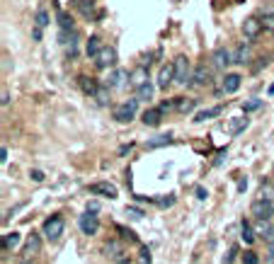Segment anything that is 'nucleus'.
<instances>
[{"instance_id":"obj_1","label":"nucleus","mask_w":274,"mask_h":264,"mask_svg":"<svg viewBox=\"0 0 274 264\" xmlns=\"http://www.w3.org/2000/svg\"><path fill=\"white\" fill-rule=\"evenodd\" d=\"M139 102H141L139 97H131V99H126V102H121V104H117L114 111H112L114 121H119V124H129V121H133L136 119V111H139Z\"/></svg>"},{"instance_id":"obj_2","label":"nucleus","mask_w":274,"mask_h":264,"mask_svg":"<svg viewBox=\"0 0 274 264\" xmlns=\"http://www.w3.org/2000/svg\"><path fill=\"white\" fill-rule=\"evenodd\" d=\"M42 235H44L46 240H61V235H63V231H66V220H63V216L61 213H54V216H49V218L44 220V228H42Z\"/></svg>"},{"instance_id":"obj_3","label":"nucleus","mask_w":274,"mask_h":264,"mask_svg":"<svg viewBox=\"0 0 274 264\" xmlns=\"http://www.w3.org/2000/svg\"><path fill=\"white\" fill-rule=\"evenodd\" d=\"M250 213H252V216H255L257 220H260V223H269V220L274 218V201L260 197L257 201H252Z\"/></svg>"},{"instance_id":"obj_4","label":"nucleus","mask_w":274,"mask_h":264,"mask_svg":"<svg viewBox=\"0 0 274 264\" xmlns=\"http://www.w3.org/2000/svg\"><path fill=\"white\" fill-rule=\"evenodd\" d=\"M117 63H119V54H117L114 46H105V49L99 51V56L95 58V66H97L99 70H110V73L117 68Z\"/></svg>"},{"instance_id":"obj_5","label":"nucleus","mask_w":274,"mask_h":264,"mask_svg":"<svg viewBox=\"0 0 274 264\" xmlns=\"http://www.w3.org/2000/svg\"><path fill=\"white\" fill-rule=\"evenodd\" d=\"M173 68H175V83L180 85H187L189 78H192V68H189V58L187 56H177L173 61Z\"/></svg>"},{"instance_id":"obj_6","label":"nucleus","mask_w":274,"mask_h":264,"mask_svg":"<svg viewBox=\"0 0 274 264\" xmlns=\"http://www.w3.org/2000/svg\"><path fill=\"white\" fill-rule=\"evenodd\" d=\"M129 78H131V73L129 70H124V68H114L110 76H107V80H105V85L110 90H121L126 83H129Z\"/></svg>"},{"instance_id":"obj_7","label":"nucleus","mask_w":274,"mask_h":264,"mask_svg":"<svg viewBox=\"0 0 274 264\" xmlns=\"http://www.w3.org/2000/svg\"><path fill=\"white\" fill-rule=\"evenodd\" d=\"M78 225H80V233L83 235H97L99 233V218L95 213H88V211L78 218Z\"/></svg>"},{"instance_id":"obj_8","label":"nucleus","mask_w":274,"mask_h":264,"mask_svg":"<svg viewBox=\"0 0 274 264\" xmlns=\"http://www.w3.org/2000/svg\"><path fill=\"white\" fill-rule=\"evenodd\" d=\"M211 63H214V68H219V70H226L230 63H235V61H233V51L226 49V46H219V49L211 54Z\"/></svg>"},{"instance_id":"obj_9","label":"nucleus","mask_w":274,"mask_h":264,"mask_svg":"<svg viewBox=\"0 0 274 264\" xmlns=\"http://www.w3.org/2000/svg\"><path fill=\"white\" fill-rule=\"evenodd\" d=\"M90 194L92 197H105V199H117L119 197V189L110 184V182H95V184H90Z\"/></svg>"},{"instance_id":"obj_10","label":"nucleus","mask_w":274,"mask_h":264,"mask_svg":"<svg viewBox=\"0 0 274 264\" xmlns=\"http://www.w3.org/2000/svg\"><path fill=\"white\" fill-rule=\"evenodd\" d=\"M262 20H257V17H248L245 22H243V36L248 39V42H255L260 32H262Z\"/></svg>"},{"instance_id":"obj_11","label":"nucleus","mask_w":274,"mask_h":264,"mask_svg":"<svg viewBox=\"0 0 274 264\" xmlns=\"http://www.w3.org/2000/svg\"><path fill=\"white\" fill-rule=\"evenodd\" d=\"M146 83H151V80H148V63H141V66H136L131 70L129 85H131L133 90H139V88H143Z\"/></svg>"},{"instance_id":"obj_12","label":"nucleus","mask_w":274,"mask_h":264,"mask_svg":"<svg viewBox=\"0 0 274 264\" xmlns=\"http://www.w3.org/2000/svg\"><path fill=\"white\" fill-rule=\"evenodd\" d=\"M173 83H175V68H173V63H167V66L160 68L155 88H158V90H167L170 85H173Z\"/></svg>"},{"instance_id":"obj_13","label":"nucleus","mask_w":274,"mask_h":264,"mask_svg":"<svg viewBox=\"0 0 274 264\" xmlns=\"http://www.w3.org/2000/svg\"><path fill=\"white\" fill-rule=\"evenodd\" d=\"M209 78H211V73H209V68L201 63V66H197L192 70L189 85H192V88H204V85H209Z\"/></svg>"},{"instance_id":"obj_14","label":"nucleus","mask_w":274,"mask_h":264,"mask_svg":"<svg viewBox=\"0 0 274 264\" xmlns=\"http://www.w3.org/2000/svg\"><path fill=\"white\" fill-rule=\"evenodd\" d=\"M241 83H243L241 73H226V76H223V83H221V90H223L226 95H233V92H238Z\"/></svg>"},{"instance_id":"obj_15","label":"nucleus","mask_w":274,"mask_h":264,"mask_svg":"<svg viewBox=\"0 0 274 264\" xmlns=\"http://www.w3.org/2000/svg\"><path fill=\"white\" fill-rule=\"evenodd\" d=\"M78 80H80V90H83L85 95H90V97H97V92H99V88H102V85H99V83L95 80V78L80 76Z\"/></svg>"},{"instance_id":"obj_16","label":"nucleus","mask_w":274,"mask_h":264,"mask_svg":"<svg viewBox=\"0 0 274 264\" xmlns=\"http://www.w3.org/2000/svg\"><path fill=\"white\" fill-rule=\"evenodd\" d=\"M102 49H105V44H102V39H99L97 34H92L88 42H85V56L88 58H97Z\"/></svg>"},{"instance_id":"obj_17","label":"nucleus","mask_w":274,"mask_h":264,"mask_svg":"<svg viewBox=\"0 0 274 264\" xmlns=\"http://www.w3.org/2000/svg\"><path fill=\"white\" fill-rule=\"evenodd\" d=\"M160 121H163V111L158 109V107H151V109L143 111V124L146 126L155 129V126H160Z\"/></svg>"},{"instance_id":"obj_18","label":"nucleus","mask_w":274,"mask_h":264,"mask_svg":"<svg viewBox=\"0 0 274 264\" xmlns=\"http://www.w3.org/2000/svg\"><path fill=\"white\" fill-rule=\"evenodd\" d=\"M20 238H22V235H20L17 231L5 233V235H3V252H10V250H15V247L20 245Z\"/></svg>"},{"instance_id":"obj_19","label":"nucleus","mask_w":274,"mask_h":264,"mask_svg":"<svg viewBox=\"0 0 274 264\" xmlns=\"http://www.w3.org/2000/svg\"><path fill=\"white\" fill-rule=\"evenodd\" d=\"M241 238H243L245 245H252V242L257 240V231H252V225L245 218L241 220Z\"/></svg>"},{"instance_id":"obj_20","label":"nucleus","mask_w":274,"mask_h":264,"mask_svg":"<svg viewBox=\"0 0 274 264\" xmlns=\"http://www.w3.org/2000/svg\"><path fill=\"white\" fill-rule=\"evenodd\" d=\"M105 254H107V257H114V262L121 259V257H124V247H121V242H117V240L107 242V245H105Z\"/></svg>"},{"instance_id":"obj_21","label":"nucleus","mask_w":274,"mask_h":264,"mask_svg":"<svg viewBox=\"0 0 274 264\" xmlns=\"http://www.w3.org/2000/svg\"><path fill=\"white\" fill-rule=\"evenodd\" d=\"M42 250V235H37V233H32L29 238H27V245H24V252L27 254H37Z\"/></svg>"},{"instance_id":"obj_22","label":"nucleus","mask_w":274,"mask_h":264,"mask_svg":"<svg viewBox=\"0 0 274 264\" xmlns=\"http://www.w3.org/2000/svg\"><path fill=\"white\" fill-rule=\"evenodd\" d=\"M233 61L238 63V66H245V63H250V49L243 44V46H238L235 51H233Z\"/></svg>"},{"instance_id":"obj_23","label":"nucleus","mask_w":274,"mask_h":264,"mask_svg":"<svg viewBox=\"0 0 274 264\" xmlns=\"http://www.w3.org/2000/svg\"><path fill=\"white\" fill-rule=\"evenodd\" d=\"M170 143H173V136H170V133H160V136L151 138V141L146 143V148H148V150H153V148H160V145H170Z\"/></svg>"},{"instance_id":"obj_24","label":"nucleus","mask_w":274,"mask_h":264,"mask_svg":"<svg viewBox=\"0 0 274 264\" xmlns=\"http://www.w3.org/2000/svg\"><path fill=\"white\" fill-rule=\"evenodd\" d=\"M221 111H223V107H209V109H204V111H199L197 117H194V121L197 124H201V121H207V119H214V117H219Z\"/></svg>"},{"instance_id":"obj_25","label":"nucleus","mask_w":274,"mask_h":264,"mask_svg":"<svg viewBox=\"0 0 274 264\" xmlns=\"http://www.w3.org/2000/svg\"><path fill=\"white\" fill-rule=\"evenodd\" d=\"M194 107H197V99L175 97V109H177V111H182V114H185V111H192V109H194Z\"/></svg>"},{"instance_id":"obj_26","label":"nucleus","mask_w":274,"mask_h":264,"mask_svg":"<svg viewBox=\"0 0 274 264\" xmlns=\"http://www.w3.org/2000/svg\"><path fill=\"white\" fill-rule=\"evenodd\" d=\"M257 235H262V240H267V242H274V225L260 223V225H257Z\"/></svg>"},{"instance_id":"obj_27","label":"nucleus","mask_w":274,"mask_h":264,"mask_svg":"<svg viewBox=\"0 0 274 264\" xmlns=\"http://www.w3.org/2000/svg\"><path fill=\"white\" fill-rule=\"evenodd\" d=\"M153 83H146L143 88H139L136 90V97L141 99V102H148V99H153Z\"/></svg>"},{"instance_id":"obj_28","label":"nucleus","mask_w":274,"mask_h":264,"mask_svg":"<svg viewBox=\"0 0 274 264\" xmlns=\"http://www.w3.org/2000/svg\"><path fill=\"white\" fill-rule=\"evenodd\" d=\"M58 24H61V32H73V17L68 12H58Z\"/></svg>"},{"instance_id":"obj_29","label":"nucleus","mask_w":274,"mask_h":264,"mask_svg":"<svg viewBox=\"0 0 274 264\" xmlns=\"http://www.w3.org/2000/svg\"><path fill=\"white\" fill-rule=\"evenodd\" d=\"M49 22H51V17H49V12H46L44 8H39V10H37V15H34V24L44 29V27H49Z\"/></svg>"},{"instance_id":"obj_30","label":"nucleus","mask_w":274,"mask_h":264,"mask_svg":"<svg viewBox=\"0 0 274 264\" xmlns=\"http://www.w3.org/2000/svg\"><path fill=\"white\" fill-rule=\"evenodd\" d=\"M76 8L83 12L85 17H90V15H92V10H95V0H78Z\"/></svg>"},{"instance_id":"obj_31","label":"nucleus","mask_w":274,"mask_h":264,"mask_svg":"<svg viewBox=\"0 0 274 264\" xmlns=\"http://www.w3.org/2000/svg\"><path fill=\"white\" fill-rule=\"evenodd\" d=\"M117 233L121 235V240H129V242H136L139 238H136V233L131 231V228H124V225H117Z\"/></svg>"},{"instance_id":"obj_32","label":"nucleus","mask_w":274,"mask_h":264,"mask_svg":"<svg viewBox=\"0 0 274 264\" xmlns=\"http://www.w3.org/2000/svg\"><path fill=\"white\" fill-rule=\"evenodd\" d=\"M262 27H264V32L274 34V12H264L262 15Z\"/></svg>"},{"instance_id":"obj_33","label":"nucleus","mask_w":274,"mask_h":264,"mask_svg":"<svg viewBox=\"0 0 274 264\" xmlns=\"http://www.w3.org/2000/svg\"><path fill=\"white\" fill-rule=\"evenodd\" d=\"M110 92H112V90L107 88V85H102V88H99V92H97V97H95V99H97L102 107H105V104H110Z\"/></svg>"},{"instance_id":"obj_34","label":"nucleus","mask_w":274,"mask_h":264,"mask_svg":"<svg viewBox=\"0 0 274 264\" xmlns=\"http://www.w3.org/2000/svg\"><path fill=\"white\" fill-rule=\"evenodd\" d=\"M139 264H151V250L146 245L139 247Z\"/></svg>"},{"instance_id":"obj_35","label":"nucleus","mask_w":274,"mask_h":264,"mask_svg":"<svg viewBox=\"0 0 274 264\" xmlns=\"http://www.w3.org/2000/svg\"><path fill=\"white\" fill-rule=\"evenodd\" d=\"M243 264H260V257H257V252H252V250H248V252L241 257Z\"/></svg>"},{"instance_id":"obj_36","label":"nucleus","mask_w":274,"mask_h":264,"mask_svg":"<svg viewBox=\"0 0 274 264\" xmlns=\"http://www.w3.org/2000/svg\"><path fill=\"white\" fill-rule=\"evenodd\" d=\"M175 201H177V199H175V194H167V197H165V199H155V204H158L160 209H165V206H173Z\"/></svg>"},{"instance_id":"obj_37","label":"nucleus","mask_w":274,"mask_h":264,"mask_svg":"<svg viewBox=\"0 0 274 264\" xmlns=\"http://www.w3.org/2000/svg\"><path fill=\"white\" fill-rule=\"evenodd\" d=\"M235 257H238V245H233V247L228 250V254L223 257V264H233L235 262Z\"/></svg>"},{"instance_id":"obj_38","label":"nucleus","mask_w":274,"mask_h":264,"mask_svg":"<svg viewBox=\"0 0 274 264\" xmlns=\"http://www.w3.org/2000/svg\"><path fill=\"white\" fill-rule=\"evenodd\" d=\"M245 126H248V119H238V121H233V124H230V131H233V133H241Z\"/></svg>"},{"instance_id":"obj_39","label":"nucleus","mask_w":274,"mask_h":264,"mask_svg":"<svg viewBox=\"0 0 274 264\" xmlns=\"http://www.w3.org/2000/svg\"><path fill=\"white\" fill-rule=\"evenodd\" d=\"M262 107V99H252V102H248V104H243V109L245 111H255Z\"/></svg>"},{"instance_id":"obj_40","label":"nucleus","mask_w":274,"mask_h":264,"mask_svg":"<svg viewBox=\"0 0 274 264\" xmlns=\"http://www.w3.org/2000/svg\"><path fill=\"white\" fill-rule=\"evenodd\" d=\"M126 213H129L131 218H136V220H141V218H143V211H141V209H136V206H126Z\"/></svg>"},{"instance_id":"obj_41","label":"nucleus","mask_w":274,"mask_h":264,"mask_svg":"<svg viewBox=\"0 0 274 264\" xmlns=\"http://www.w3.org/2000/svg\"><path fill=\"white\" fill-rule=\"evenodd\" d=\"M29 177H32V182H37V184L44 182V172L42 170H29Z\"/></svg>"},{"instance_id":"obj_42","label":"nucleus","mask_w":274,"mask_h":264,"mask_svg":"<svg viewBox=\"0 0 274 264\" xmlns=\"http://www.w3.org/2000/svg\"><path fill=\"white\" fill-rule=\"evenodd\" d=\"M173 107H175V99H173V102H170V99H165V102H160V107H158V109H160V111H170Z\"/></svg>"},{"instance_id":"obj_43","label":"nucleus","mask_w":274,"mask_h":264,"mask_svg":"<svg viewBox=\"0 0 274 264\" xmlns=\"http://www.w3.org/2000/svg\"><path fill=\"white\" fill-rule=\"evenodd\" d=\"M257 61H260V63L255 66V73H260L262 68H267V66H269V58H264V56H262V58H257Z\"/></svg>"},{"instance_id":"obj_44","label":"nucleus","mask_w":274,"mask_h":264,"mask_svg":"<svg viewBox=\"0 0 274 264\" xmlns=\"http://www.w3.org/2000/svg\"><path fill=\"white\" fill-rule=\"evenodd\" d=\"M32 39H34V42H42V27H37V24H34V29H32Z\"/></svg>"},{"instance_id":"obj_45","label":"nucleus","mask_w":274,"mask_h":264,"mask_svg":"<svg viewBox=\"0 0 274 264\" xmlns=\"http://www.w3.org/2000/svg\"><path fill=\"white\" fill-rule=\"evenodd\" d=\"M85 211H88V213H97L99 204H97V201H88V209H85Z\"/></svg>"},{"instance_id":"obj_46","label":"nucleus","mask_w":274,"mask_h":264,"mask_svg":"<svg viewBox=\"0 0 274 264\" xmlns=\"http://www.w3.org/2000/svg\"><path fill=\"white\" fill-rule=\"evenodd\" d=\"M207 197H209V192H207V189H204V187H197V199H199V201H204Z\"/></svg>"},{"instance_id":"obj_47","label":"nucleus","mask_w":274,"mask_h":264,"mask_svg":"<svg viewBox=\"0 0 274 264\" xmlns=\"http://www.w3.org/2000/svg\"><path fill=\"white\" fill-rule=\"evenodd\" d=\"M0 102H3V107L10 104V92H8V90H3V99H0Z\"/></svg>"},{"instance_id":"obj_48","label":"nucleus","mask_w":274,"mask_h":264,"mask_svg":"<svg viewBox=\"0 0 274 264\" xmlns=\"http://www.w3.org/2000/svg\"><path fill=\"white\" fill-rule=\"evenodd\" d=\"M0 163H3V165L8 163V148H5V145L0 148Z\"/></svg>"},{"instance_id":"obj_49","label":"nucleus","mask_w":274,"mask_h":264,"mask_svg":"<svg viewBox=\"0 0 274 264\" xmlns=\"http://www.w3.org/2000/svg\"><path fill=\"white\" fill-rule=\"evenodd\" d=\"M267 257H269V259L274 262V242H269V245H267Z\"/></svg>"},{"instance_id":"obj_50","label":"nucleus","mask_w":274,"mask_h":264,"mask_svg":"<svg viewBox=\"0 0 274 264\" xmlns=\"http://www.w3.org/2000/svg\"><path fill=\"white\" fill-rule=\"evenodd\" d=\"M131 148H133V143H129V145H121V148H119V155H126V153H129V150H131Z\"/></svg>"},{"instance_id":"obj_51","label":"nucleus","mask_w":274,"mask_h":264,"mask_svg":"<svg viewBox=\"0 0 274 264\" xmlns=\"http://www.w3.org/2000/svg\"><path fill=\"white\" fill-rule=\"evenodd\" d=\"M245 187H248V179H241V184H238V189H241V192H245Z\"/></svg>"},{"instance_id":"obj_52","label":"nucleus","mask_w":274,"mask_h":264,"mask_svg":"<svg viewBox=\"0 0 274 264\" xmlns=\"http://www.w3.org/2000/svg\"><path fill=\"white\" fill-rule=\"evenodd\" d=\"M114 264H131V262H129V257H121V259H117Z\"/></svg>"},{"instance_id":"obj_53","label":"nucleus","mask_w":274,"mask_h":264,"mask_svg":"<svg viewBox=\"0 0 274 264\" xmlns=\"http://www.w3.org/2000/svg\"><path fill=\"white\" fill-rule=\"evenodd\" d=\"M269 95H274V85H272V88H269Z\"/></svg>"},{"instance_id":"obj_54","label":"nucleus","mask_w":274,"mask_h":264,"mask_svg":"<svg viewBox=\"0 0 274 264\" xmlns=\"http://www.w3.org/2000/svg\"><path fill=\"white\" fill-rule=\"evenodd\" d=\"M22 264H32V262H22Z\"/></svg>"}]
</instances>
